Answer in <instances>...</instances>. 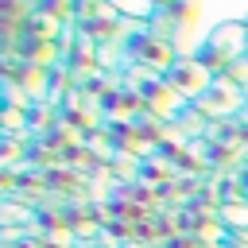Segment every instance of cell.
<instances>
[{
    "label": "cell",
    "mask_w": 248,
    "mask_h": 248,
    "mask_svg": "<svg viewBox=\"0 0 248 248\" xmlns=\"http://www.w3.org/2000/svg\"><path fill=\"white\" fill-rule=\"evenodd\" d=\"M19 16V4L16 0H0V23H12Z\"/></svg>",
    "instance_id": "6da1fadb"
}]
</instances>
